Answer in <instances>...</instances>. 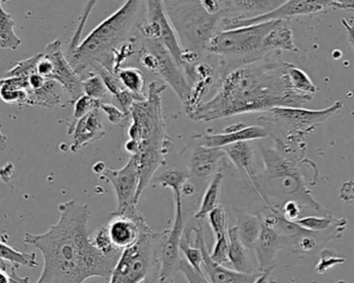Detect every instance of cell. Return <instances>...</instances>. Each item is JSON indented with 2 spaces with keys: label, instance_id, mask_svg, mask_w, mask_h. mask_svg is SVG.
<instances>
[{
  "label": "cell",
  "instance_id": "obj_26",
  "mask_svg": "<svg viewBox=\"0 0 354 283\" xmlns=\"http://www.w3.org/2000/svg\"><path fill=\"white\" fill-rule=\"evenodd\" d=\"M223 179H225V175H223V171L215 173L212 181L210 182L204 195H203L200 208L194 214V218L196 220H204L213 210H215L219 206V198H221Z\"/></svg>",
  "mask_w": 354,
  "mask_h": 283
},
{
  "label": "cell",
  "instance_id": "obj_8",
  "mask_svg": "<svg viewBox=\"0 0 354 283\" xmlns=\"http://www.w3.org/2000/svg\"><path fill=\"white\" fill-rule=\"evenodd\" d=\"M169 20L186 53L202 59L209 55L211 41L221 32L225 12L211 14L201 1H163Z\"/></svg>",
  "mask_w": 354,
  "mask_h": 283
},
{
  "label": "cell",
  "instance_id": "obj_13",
  "mask_svg": "<svg viewBox=\"0 0 354 283\" xmlns=\"http://www.w3.org/2000/svg\"><path fill=\"white\" fill-rule=\"evenodd\" d=\"M330 8L329 1H318V0H291L286 1L281 6L258 17L240 19V18H225L221 22V30H236V28H248V26H258L266 22L279 21V20H288L290 21L294 16L308 15L314 16L319 14L326 13L327 9Z\"/></svg>",
  "mask_w": 354,
  "mask_h": 283
},
{
  "label": "cell",
  "instance_id": "obj_47",
  "mask_svg": "<svg viewBox=\"0 0 354 283\" xmlns=\"http://www.w3.org/2000/svg\"><path fill=\"white\" fill-rule=\"evenodd\" d=\"M342 24H343L344 28H345L346 32H347L348 35V40H349L350 46H351L352 50L354 52V28L352 26H350L345 19L341 20Z\"/></svg>",
  "mask_w": 354,
  "mask_h": 283
},
{
  "label": "cell",
  "instance_id": "obj_5",
  "mask_svg": "<svg viewBox=\"0 0 354 283\" xmlns=\"http://www.w3.org/2000/svg\"><path fill=\"white\" fill-rule=\"evenodd\" d=\"M342 108L343 103L339 101L322 110L279 107L261 113L257 121L272 138L275 150L290 158L304 161V138Z\"/></svg>",
  "mask_w": 354,
  "mask_h": 283
},
{
  "label": "cell",
  "instance_id": "obj_30",
  "mask_svg": "<svg viewBox=\"0 0 354 283\" xmlns=\"http://www.w3.org/2000/svg\"><path fill=\"white\" fill-rule=\"evenodd\" d=\"M180 251L184 254L185 258L189 262L190 266L198 272H204L202 268L203 254L196 237L194 229H185L181 243H180Z\"/></svg>",
  "mask_w": 354,
  "mask_h": 283
},
{
  "label": "cell",
  "instance_id": "obj_6",
  "mask_svg": "<svg viewBox=\"0 0 354 283\" xmlns=\"http://www.w3.org/2000/svg\"><path fill=\"white\" fill-rule=\"evenodd\" d=\"M261 155L264 173L262 179H259V182L265 194L270 190V194L281 199L279 206L288 200H295L306 208V214L314 212L326 217L330 216L329 212L313 198L310 185L306 183L300 167V164L306 162V160L298 161L290 158L275 148H262Z\"/></svg>",
  "mask_w": 354,
  "mask_h": 283
},
{
  "label": "cell",
  "instance_id": "obj_27",
  "mask_svg": "<svg viewBox=\"0 0 354 283\" xmlns=\"http://www.w3.org/2000/svg\"><path fill=\"white\" fill-rule=\"evenodd\" d=\"M239 231L240 239L248 250H254L261 231H262V221L260 217L254 215H242L236 225Z\"/></svg>",
  "mask_w": 354,
  "mask_h": 283
},
{
  "label": "cell",
  "instance_id": "obj_4",
  "mask_svg": "<svg viewBox=\"0 0 354 283\" xmlns=\"http://www.w3.org/2000/svg\"><path fill=\"white\" fill-rule=\"evenodd\" d=\"M145 13L146 1H126L95 28L76 50L67 55L68 61L82 79L100 68L111 72L113 53L138 30Z\"/></svg>",
  "mask_w": 354,
  "mask_h": 283
},
{
  "label": "cell",
  "instance_id": "obj_44",
  "mask_svg": "<svg viewBox=\"0 0 354 283\" xmlns=\"http://www.w3.org/2000/svg\"><path fill=\"white\" fill-rule=\"evenodd\" d=\"M339 198L343 202H354V181L344 182L339 189Z\"/></svg>",
  "mask_w": 354,
  "mask_h": 283
},
{
  "label": "cell",
  "instance_id": "obj_52",
  "mask_svg": "<svg viewBox=\"0 0 354 283\" xmlns=\"http://www.w3.org/2000/svg\"><path fill=\"white\" fill-rule=\"evenodd\" d=\"M335 283H346V282H344V281H339V282H335Z\"/></svg>",
  "mask_w": 354,
  "mask_h": 283
},
{
  "label": "cell",
  "instance_id": "obj_17",
  "mask_svg": "<svg viewBox=\"0 0 354 283\" xmlns=\"http://www.w3.org/2000/svg\"><path fill=\"white\" fill-rule=\"evenodd\" d=\"M194 229V237L196 242L202 250L203 262L202 268L206 274L207 279L210 283H254L258 278L261 273H254V274H245V273L237 272L235 270L225 268L223 264H217L216 262L211 257L210 252L207 248L206 241H205L204 226L203 223H198Z\"/></svg>",
  "mask_w": 354,
  "mask_h": 283
},
{
  "label": "cell",
  "instance_id": "obj_28",
  "mask_svg": "<svg viewBox=\"0 0 354 283\" xmlns=\"http://www.w3.org/2000/svg\"><path fill=\"white\" fill-rule=\"evenodd\" d=\"M15 21L3 8V1H0V47L9 50H17L22 41L15 32Z\"/></svg>",
  "mask_w": 354,
  "mask_h": 283
},
{
  "label": "cell",
  "instance_id": "obj_43",
  "mask_svg": "<svg viewBox=\"0 0 354 283\" xmlns=\"http://www.w3.org/2000/svg\"><path fill=\"white\" fill-rule=\"evenodd\" d=\"M335 256L322 255V258H321L320 262H318V266H317L316 272L318 274H323V273L326 272L328 269H330L335 264H342V262H345L344 258H339V256L335 257Z\"/></svg>",
  "mask_w": 354,
  "mask_h": 283
},
{
  "label": "cell",
  "instance_id": "obj_15",
  "mask_svg": "<svg viewBox=\"0 0 354 283\" xmlns=\"http://www.w3.org/2000/svg\"><path fill=\"white\" fill-rule=\"evenodd\" d=\"M147 222L138 210L125 214H111V219L106 224L109 239L119 251L133 247L140 241L142 228Z\"/></svg>",
  "mask_w": 354,
  "mask_h": 283
},
{
  "label": "cell",
  "instance_id": "obj_42",
  "mask_svg": "<svg viewBox=\"0 0 354 283\" xmlns=\"http://www.w3.org/2000/svg\"><path fill=\"white\" fill-rule=\"evenodd\" d=\"M100 110L107 115V119L113 125H119L128 117V115L121 108L111 104V103H101Z\"/></svg>",
  "mask_w": 354,
  "mask_h": 283
},
{
  "label": "cell",
  "instance_id": "obj_20",
  "mask_svg": "<svg viewBox=\"0 0 354 283\" xmlns=\"http://www.w3.org/2000/svg\"><path fill=\"white\" fill-rule=\"evenodd\" d=\"M227 154V159L233 163L234 166L237 169H241L248 175L254 185V189L258 192L260 197L264 202L267 208H271L270 200L267 197L263 190L262 186L259 182V175L254 169V152L248 142H240V144H232V146L223 148Z\"/></svg>",
  "mask_w": 354,
  "mask_h": 283
},
{
  "label": "cell",
  "instance_id": "obj_23",
  "mask_svg": "<svg viewBox=\"0 0 354 283\" xmlns=\"http://www.w3.org/2000/svg\"><path fill=\"white\" fill-rule=\"evenodd\" d=\"M227 237L230 245V264L233 266L234 270L245 274H254V266L250 255V250L242 243L237 226L229 228Z\"/></svg>",
  "mask_w": 354,
  "mask_h": 283
},
{
  "label": "cell",
  "instance_id": "obj_36",
  "mask_svg": "<svg viewBox=\"0 0 354 283\" xmlns=\"http://www.w3.org/2000/svg\"><path fill=\"white\" fill-rule=\"evenodd\" d=\"M208 220L214 235V240L227 235V216L223 206H218L213 210L209 214Z\"/></svg>",
  "mask_w": 354,
  "mask_h": 283
},
{
  "label": "cell",
  "instance_id": "obj_21",
  "mask_svg": "<svg viewBox=\"0 0 354 283\" xmlns=\"http://www.w3.org/2000/svg\"><path fill=\"white\" fill-rule=\"evenodd\" d=\"M288 237L279 235L277 231L266 226L262 223V231L260 237L254 251L256 252L257 262H258L259 271L267 270V269L277 266L275 256L277 252L286 245Z\"/></svg>",
  "mask_w": 354,
  "mask_h": 283
},
{
  "label": "cell",
  "instance_id": "obj_25",
  "mask_svg": "<svg viewBox=\"0 0 354 283\" xmlns=\"http://www.w3.org/2000/svg\"><path fill=\"white\" fill-rule=\"evenodd\" d=\"M64 88L57 82L49 79L44 88L28 92V106L53 108L61 104Z\"/></svg>",
  "mask_w": 354,
  "mask_h": 283
},
{
  "label": "cell",
  "instance_id": "obj_24",
  "mask_svg": "<svg viewBox=\"0 0 354 283\" xmlns=\"http://www.w3.org/2000/svg\"><path fill=\"white\" fill-rule=\"evenodd\" d=\"M264 48L267 51H290L297 52L298 49L294 42L293 32L290 28V21L281 22L277 28L271 30L264 40Z\"/></svg>",
  "mask_w": 354,
  "mask_h": 283
},
{
  "label": "cell",
  "instance_id": "obj_19",
  "mask_svg": "<svg viewBox=\"0 0 354 283\" xmlns=\"http://www.w3.org/2000/svg\"><path fill=\"white\" fill-rule=\"evenodd\" d=\"M100 109H95L74 125L68 127L67 133L73 136L70 150L72 153H77L82 148H86L88 144H94L102 139L106 134L102 119H101Z\"/></svg>",
  "mask_w": 354,
  "mask_h": 283
},
{
  "label": "cell",
  "instance_id": "obj_14",
  "mask_svg": "<svg viewBox=\"0 0 354 283\" xmlns=\"http://www.w3.org/2000/svg\"><path fill=\"white\" fill-rule=\"evenodd\" d=\"M145 46L156 57L157 67L155 73L160 75L167 82V86L173 88L178 98L185 103L192 90V86L188 81L185 70L178 65L173 55L161 43L156 41H147Z\"/></svg>",
  "mask_w": 354,
  "mask_h": 283
},
{
  "label": "cell",
  "instance_id": "obj_45",
  "mask_svg": "<svg viewBox=\"0 0 354 283\" xmlns=\"http://www.w3.org/2000/svg\"><path fill=\"white\" fill-rule=\"evenodd\" d=\"M329 3H330V8H333V9L354 12V1H349V0L333 1V0H329Z\"/></svg>",
  "mask_w": 354,
  "mask_h": 283
},
{
  "label": "cell",
  "instance_id": "obj_34",
  "mask_svg": "<svg viewBox=\"0 0 354 283\" xmlns=\"http://www.w3.org/2000/svg\"><path fill=\"white\" fill-rule=\"evenodd\" d=\"M42 55L43 53H39L30 59L16 64L11 70L6 73L5 78H28L34 74H37V67H38Z\"/></svg>",
  "mask_w": 354,
  "mask_h": 283
},
{
  "label": "cell",
  "instance_id": "obj_29",
  "mask_svg": "<svg viewBox=\"0 0 354 283\" xmlns=\"http://www.w3.org/2000/svg\"><path fill=\"white\" fill-rule=\"evenodd\" d=\"M0 257L3 262L13 266H28V268H38L39 262L35 252H21L6 243L5 239L0 242Z\"/></svg>",
  "mask_w": 354,
  "mask_h": 283
},
{
  "label": "cell",
  "instance_id": "obj_18",
  "mask_svg": "<svg viewBox=\"0 0 354 283\" xmlns=\"http://www.w3.org/2000/svg\"><path fill=\"white\" fill-rule=\"evenodd\" d=\"M268 136V132L261 126L245 127L243 124H235V125L225 128L223 130V133L194 136V138L200 140V146H207V148H223L232 146V144H240V142L264 139Z\"/></svg>",
  "mask_w": 354,
  "mask_h": 283
},
{
  "label": "cell",
  "instance_id": "obj_31",
  "mask_svg": "<svg viewBox=\"0 0 354 283\" xmlns=\"http://www.w3.org/2000/svg\"><path fill=\"white\" fill-rule=\"evenodd\" d=\"M122 84L126 90L138 96H147L145 95L146 88V76L138 68H122L117 74Z\"/></svg>",
  "mask_w": 354,
  "mask_h": 283
},
{
  "label": "cell",
  "instance_id": "obj_38",
  "mask_svg": "<svg viewBox=\"0 0 354 283\" xmlns=\"http://www.w3.org/2000/svg\"><path fill=\"white\" fill-rule=\"evenodd\" d=\"M93 243L96 246L97 249L100 250L103 254L109 256H121L123 252L119 251L111 243L109 239V231L106 225L101 227L95 233L92 237Z\"/></svg>",
  "mask_w": 354,
  "mask_h": 283
},
{
  "label": "cell",
  "instance_id": "obj_33",
  "mask_svg": "<svg viewBox=\"0 0 354 283\" xmlns=\"http://www.w3.org/2000/svg\"><path fill=\"white\" fill-rule=\"evenodd\" d=\"M82 88H84V95L100 102H103V99L109 95L104 81L97 73H90L82 78Z\"/></svg>",
  "mask_w": 354,
  "mask_h": 283
},
{
  "label": "cell",
  "instance_id": "obj_7",
  "mask_svg": "<svg viewBox=\"0 0 354 283\" xmlns=\"http://www.w3.org/2000/svg\"><path fill=\"white\" fill-rule=\"evenodd\" d=\"M283 21L286 20L217 32L211 41L208 53L219 57V78L271 52L264 48L265 38Z\"/></svg>",
  "mask_w": 354,
  "mask_h": 283
},
{
  "label": "cell",
  "instance_id": "obj_35",
  "mask_svg": "<svg viewBox=\"0 0 354 283\" xmlns=\"http://www.w3.org/2000/svg\"><path fill=\"white\" fill-rule=\"evenodd\" d=\"M337 222V219L329 216H306L296 221L299 226L312 233H319L330 228Z\"/></svg>",
  "mask_w": 354,
  "mask_h": 283
},
{
  "label": "cell",
  "instance_id": "obj_9",
  "mask_svg": "<svg viewBox=\"0 0 354 283\" xmlns=\"http://www.w3.org/2000/svg\"><path fill=\"white\" fill-rule=\"evenodd\" d=\"M167 231L155 233L147 224L140 241L126 249L118 260L109 283H147L151 275L158 278L161 249Z\"/></svg>",
  "mask_w": 354,
  "mask_h": 283
},
{
  "label": "cell",
  "instance_id": "obj_12",
  "mask_svg": "<svg viewBox=\"0 0 354 283\" xmlns=\"http://www.w3.org/2000/svg\"><path fill=\"white\" fill-rule=\"evenodd\" d=\"M100 179L109 182L115 190L118 202L115 214H125L136 210L140 202V169L138 157L130 156L127 164L122 168H107Z\"/></svg>",
  "mask_w": 354,
  "mask_h": 283
},
{
  "label": "cell",
  "instance_id": "obj_39",
  "mask_svg": "<svg viewBox=\"0 0 354 283\" xmlns=\"http://www.w3.org/2000/svg\"><path fill=\"white\" fill-rule=\"evenodd\" d=\"M229 253L230 245L227 235L215 240L214 247L210 253L212 260L217 264H227V262H230Z\"/></svg>",
  "mask_w": 354,
  "mask_h": 283
},
{
  "label": "cell",
  "instance_id": "obj_32",
  "mask_svg": "<svg viewBox=\"0 0 354 283\" xmlns=\"http://www.w3.org/2000/svg\"><path fill=\"white\" fill-rule=\"evenodd\" d=\"M288 75H289L290 82H291L294 90H297L300 94L314 97L318 92V88L315 86L312 79L308 77V74L293 64H290L289 68H288Z\"/></svg>",
  "mask_w": 354,
  "mask_h": 283
},
{
  "label": "cell",
  "instance_id": "obj_2",
  "mask_svg": "<svg viewBox=\"0 0 354 283\" xmlns=\"http://www.w3.org/2000/svg\"><path fill=\"white\" fill-rule=\"evenodd\" d=\"M59 220L48 231L24 235V243L40 250L44 260L36 283H84L92 277L111 278L120 256L105 255L93 243L88 204L69 200L59 204Z\"/></svg>",
  "mask_w": 354,
  "mask_h": 283
},
{
  "label": "cell",
  "instance_id": "obj_10",
  "mask_svg": "<svg viewBox=\"0 0 354 283\" xmlns=\"http://www.w3.org/2000/svg\"><path fill=\"white\" fill-rule=\"evenodd\" d=\"M147 41L161 43L173 55L178 65L184 69V51L179 37L169 20L163 1H146V13L138 26Z\"/></svg>",
  "mask_w": 354,
  "mask_h": 283
},
{
  "label": "cell",
  "instance_id": "obj_37",
  "mask_svg": "<svg viewBox=\"0 0 354 283\" xmlns=\"http://www.w3.org/2000/svg\"><path fill=\"white\" fill-rule=\"evenodd\" d=\"M101 103L102 102L94 100V99L90 98V97L86 96V95L80 97L77 101L74 102V113L69 126L74 125L76 121H80L82 117H86L88 113L95 110V109H100Z\"/></svg>",
  "mask_w": 354,
  "mask_h": 283
},
{
  "label": "cell",
  "instance_id": "obj_40",
  "mask_svg": "<svg viewBox=\"0 0 354 283\" xmlns=\"http://www.w3.org/2000/svg\"><path fill=\"white\" fill-rule=\"evenodd\" d=\"M97 1H88L86 3V11L84 13V17L80 20V26H78L77 30H76L75 34H74L73 38L70 41L69 47H68V55L69 53L73 52L74 50L78 48L82 43H80V40H82V30H84V24H86V20H88V16H90L91 12H92L93 8L96 6Z\"/></svg>",
  "mask_w": 354,
  "mask_h": 283
},
{
  "label": "cell",
  "instance_id": "obj_3",
  "mask_svg": "<svg viewBox=\"0 0 354 283\" xmlns=\"http://www.w3.org/2000/svg\"><path fill=\"white\" fill-rule=\"evenodd\" d=\"M167 86L159 81L151 82L148 98L133 105L132 123L128 130L125 150L130 156L140 161V184L138 196H142L155 173L167 163V156L171 146V139L167 131L162 110L161 94Z\"/></svg>",
  "mask_w": 354,
  "mask_h": 283
},
{
  "label": "cell",
  "instance_id": "obj_49",
  "mask_svg": "<svg viewBox=\"0 0 354 283\" xmlns=\"http://www.w3.org/2000/svg\"><path fill=\"white\" fill-rule=\"evenodd\" d=\"M107 167L106 165H105L104 162H97L96 164L93 166V170H94L95 173H97L98 175H102L103 173L106 171Z\"/></svg>",
  "mask_w": 354,
  "mask_h": 283
},
{
  "label": "cell",
  "instance_id": "obj_50",
  "mask_svg": "<svg viewBox=\"0 0 354 283\" xmlns=\"http://www.w3.org/2000/svg\"><path fill=\"white\" fill-rule=\"evenodd\" d=\"M182 192H183V194H185V195H192V194H194V192H196V189H194L192 184L186 183L185 185H184Z\"/></svg>",
  "mask_w": 354,
  "mask_h": 283
},
{
  "label": "cell",
  "instance_id": "obj_1",
  "mask_svg": "<svg viewBox=\"0 0 354 283\" xmlns=\"http://www.w3.org/2000/svg\"><path fill=\"white\" fill-rule=\"evenodd\" d=\"M289 66L281 51H271L263 59L219 78L216 94L188 113V117L208 123L279 107L302 108L314 97L294 90L288 75Z\"/></svg>",
  "mask_w": 354,
  "mask_h": 283
},
{
  "label": "cell",
  "instance_id": "obj_41",
  "mask_svg": "<svg viewBox=\"0 0 354 283\" xmlns=\"http://www.w3.org/2000/svg\"><path fill=\"white\" fill-rule=\"evenodd\" d=\"M180 272L185 276L187 283H210L207 279L206 275L204 272H198L194 270L187 260L182 258L181 268Z\"/></svg>",
  "mask_w": 354,
  "mask_h": 283
},
{
  "label": "cell",
  "instance_id": "obj_48",
  "mask_svg": "<svg viewBox=\"0 0 354 283\" xmlns=\"http://www.w3.org/2000/svg\"><path fill=\"white\" fill-rule=\"evenodd\" d=\"M274 269L275 266H272V268L267 269V270L261 272V274L259 275L258 278L256 279L254 283H270L271 273H272Z\"/></svg>",
  "mask_w": 354,
  "mask_h": 283
},
{
  "label": "cell",
  "instance_id": "obj_46",
  "mask_svg": "<svg viewBox=\"0 0 354 283\" xmlns=\"http://www.w3.org/2000/svg\"><path fill=\"white\" fill-rule=\"evenodd\" d=\"M14 173V165L12 163H8L1 168V179L6 184L11 181L12 175Z\"/></svg>",
  "mask_w": 354,
  "mask_h": 283
},
{
  "label": "cell",
  "instance_id": "obj_11",
  "mask_svg": "<svg viewBox=\"0 0 354 283\" xmlns=\"http://www.w3.org/2000/svg\"><path fill=\"white\" fill-rule=\"evenodd\" d=\"M174 198V223L171 228L167 229V237L162 244L157 283H167L169 279L180 272L182 258L180 256V243L185 231L186 218L182 204V189L175 187L173 190Z\"/></svg>",
  "mask_w": 354,
  "mask_h": 283
},
{
  "label": "cell",
  "instance_id": "obj_51",
  "mask_svg": "<svg viewBox=\"0 0 354 283\" xmlns=\"http://www.w3.org/2000/svg\"><path fill=\"white\" fill-rule=\"evenodd\" d=\"M169 283H175V281H174L173 279H171V280L169 281Z\"/></svg>",
  "mask_w": 354,
  "mask_h": 283
},
{
  "label": "cell",
  "instance_id": "obj_16",
  "mask_svg": "<svg viewBox=\"0 0 354 283\" xmlns=\"http://www.w3.org/2000/svg\"><path fill=\"white\" fill-rule=\"evenodd\" d=\"M44 55L53 64V73L50 80L57 82L69 94L73 102L84 96L82 77L76 73L67 57L64 55L61 41L55 40L49 43L45 47Z\"/></svg>",
  "mask_w": 354,
  "mask_h": 283
},
{
  "label": "cell",
  "instance_id": "obj_22",
  "mask_svg": "<svg viewBox=\"0 0 354 283\" xmlns=\"http://www.w3.org/2000/svg\"><path fill=\"white\" fill-rule=\"evenodd\" d=\"M227 158L223 148H207L198 146L194 148L190 160L192 173L200 179H206L216 171L219 165Z\"/></svg>",
  "mask_w": 354,
  "mask_h": 283
}]
</instances>
